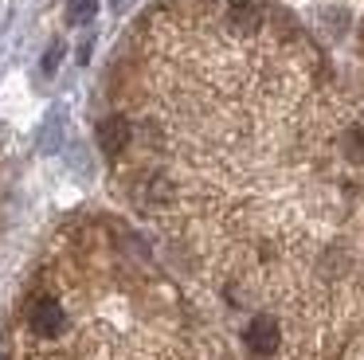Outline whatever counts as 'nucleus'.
Masks as SVG:
<instances>
[{
  "label": "nucleus",
  "instance_id": "nucleus-1",
  "mask_svg": "<svg viewBox=\"0 0 364 360\" xmlns=\"http://www.w3.org/2000/svg\"><path fill=\"white\" fill-rule=\"evenodd\" d=\"M32 329L40 337H55V333H63V325H67V313H63V305L59 302H51V297H40V302L32 305Z\"/></svg>",
  "mask_w": 364,
  "mask_h": 360
},
{
  "label": "nucleus",
  "instance_id": "nucleus-2",
  "mask_svg": "<svg viewBox=\"0 0 364 360\" xmlns=\"http://www.w3.org/2000/svg\"><path fill=\"white\" fill-rule=\"evenodd\" d=\"M98 145L106 157H118L129 145V122L126 117H102L98 122Z\"/></svg>",
  "mask_w": 364,
  "mask_h": 360
},
{
  "label": "nucleus",
  "instance_id": "nucleus-3",
  "mask_svg": "<svg viewBox=\"0 0 364 360\" xmlns=\"http://www.w3.org/2000/svg\"><path fill=\"white\" fill-rule=\"evenodd\" d=\"M247 344H251V352H259V356H270V352L278 349V325L270 317H255L251 325H247Z\"/></svg>",
  "mask_w": 364,
  "mask_h": 360
},
{
  "label": "nucleus",
  "instance_id": "nucleus-4",
  "mask_svg": "<svg viewBox=\"0 0 364 360\" xmlns=\"http://www.w3.org/2000/svg\"><path fill=\"white\" fill-rule=\"evenodd\" d=\"M228 20H231V28H235V31H255L262 23V12L251 4V0H239V4H231Z\"/></svg>",
  "mask_w": 364,
  "mask_h": 360
},
{
  "label": "nucleus",
  "instance_id": "nucleus-5",
  "mask_svg": "<svg viewBox=\"0 0 364 360\" xmlns=\"http://www.w3.org/2000/svg\"><path fill=\"white\" fill-rule=\"evenodd\" d=\"M98 12V0H67V20L71 23H90Z\"/></svg>",
  "mask_w": 364,
  "mask_h": 360
},
{
  "label": "nucleus",
  "instance_id": "nucleus-6",
  "mask_svg": "<svg viewBox=\"0 0 364 360\" xmlns=\"http://www.w3.org/2000/svg\"><path fill=\"white\" fill-rule=\"evenodd\" d=\"M59 59H63V43H55V47H51L48 55H43V70H48V75H51V70L59 67Z\"/></svg>",
  "mask_w": 364,
  "mask_h": 360
},
{
  "label": "nucleus",
  "instance_id": "nucleus-7",
  "mask_svg": "<svg viewBox=\"0 0 364 360\" xmlns=\"http://www.w3.org/2000/svg\"><path fill=\"white\" fill-rule=\"evenodd\" d=\"M0 360H4V356H0Z\"/></svg>",
  "mask_w": 364,
  "mask_h": 360
}]
</instances>
